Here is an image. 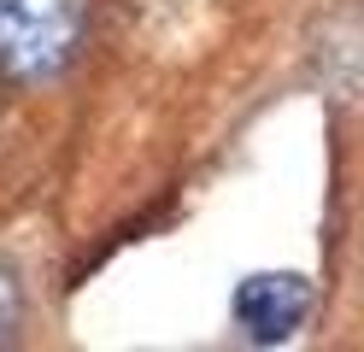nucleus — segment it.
Segmentation results:
<instances>
[{"label":"nucleus","mask_w":364,"mask_h":352,"mask_svg":"<svg viewBox=\"0 0 364 352\" xmlns=\"http://www.w3.org/2000/svg\"><path fill=\"white\" fill-rule=\"evenodd\" d=\"M12 311H18V299H12V276L0 270V335L12 329Z\"/></svg>","instance_id":"3"},{"label":"nucleus","mask_w":364,"mask_h":352,"mask_svg":"<svg viewBox=\"0 0 364 352\" xmlns=\"http://www.w3.org/2000/svg\"><path fill=\"white\" fill-rule=\"evenodd\" d=\"M82 36V0H0V65L18 82L53 77Z\"/></svg>","instance_id":"1"},{"label":"nucleus","mask_w":364,"mask_h":352,"mask_svg":"<svg viewBox=\"0 0 364 352\" xmlns=\"http://www.w3.org/2000/svg\"><path fill=\"white\" fill-rule=\"evenodd\" d=\"M306 311H311V282L294 270H264V276H247L235 288V323L264 346L288 341L306 323Z\"/></svg>","instance_id":"2"}]
</instances>
